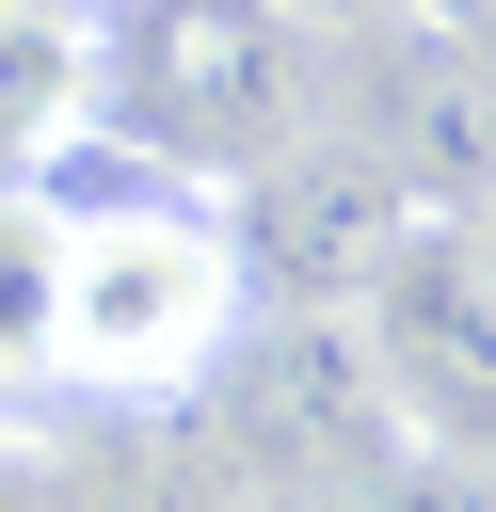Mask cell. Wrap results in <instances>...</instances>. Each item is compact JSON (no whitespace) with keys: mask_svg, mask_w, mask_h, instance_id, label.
Here are the masks:
<instances>
[{"mask_svg":"<svg viewBox=\"0 0 496 512\" xmlns=\"http://www.w3.org/2000/svg\"><path fill=\"white\" fill-rule=\"evenodd\" d=\"M336 352L368 368L384 432H416L448 464H496V272L464 256V224H400L384 272L336 304Z\"/></svg>","mask_w":496,"mask_h":512,"instance_id":"cell-3","label":"cell"},{"mask_svg":"<svg viewBox=\"0 0 496 512\" xmlns=\"http://www.w3.org/2000/svg\"><path fill=\"white\" fill-rule=\"evenodd\" d=\"M400 224H416V192H400L352 128H288V144L256 160V256H272L320 320L384 272V240H400Z\"/></svg>","mask_w":496,"mask_h":512,"instance_id":"cell-4","label":"cell"},{"mask_svg":"<svg viewBox=\"0 0 496 512\" xmlns=\"http://www.w3.org/2000/svg\"><path fill=\"white\" fill-rule=\"evenodd\" d=\"M288 32H400V16H432V0H272Z\"/></svg>","mask_w":496,"mask_h":512,"instance_id":"cell-7","label":"cell"},{"mask_svg":"<svg viewBox=\"0 0 496 512\" xmlns=\"http://www.w3.org/2000/svg\"><path fill=\"white\" fill-rule=\"evenodd\" d=\"M320 96V32H288L272 0H128V32H96V112L144 160L192 176H256Z\"/></svg>","mask_w":496,"mask_h":512,"instance_id":"cell-2","label":"cell"},{"mask_svg":"<svg viewBox=\"0 0 496 512\" xmlns=\"http://www.w3.org/2000/svg\"><path fill=\"white\" fill-rule=\"evenodd\" d=\"M48 240H64V208L32 176H0V384H48Z\"/></svg>","mask_w":496,"mask_h":512,"instance_id":"cell-6","label":"cell"},{"mask_svg":"<svg viewBox=\"0 0 496 512\" xmlns=\"http://www.w3.org/2000/svg\"><path fill=\"white\" fill-rule=\"evenodd\" d=\"M464 256H480V272H496V176H480V208H464Z\"/></svg>","mask_w":496,"mask_h":512,"instance_id":"cell-8","label":"cell"},{"mask_svg":"<svg viewBox=\"0 0 496 512\" xmlns=\"http://www.w3.org/2000/svg\"><path fill=\"white\" fill-rule=\"evenodd\" d=\"M80 112H96V32H80V0H0V176L64 160Z\"/></svg>","mask_w":496,"mask_h":512,"instance_id":"cell-5","label":"cell"},{"mask_svg":"<svg viewBox=\"0 0 496 512\" xmlns=\"http://www.w3.org/2000/svg\"><path fill=\"white\" fill-rule=\"evenodd\" d=\"M240 272L256 256L208 208H160V192L64 208V240H48V368L96 384V400H192L224 368V336H240Z\"/></svg>","mask_w":496,"mask_h":512,"instance_id":"cell-1","label":"cell"}]
</instances>
